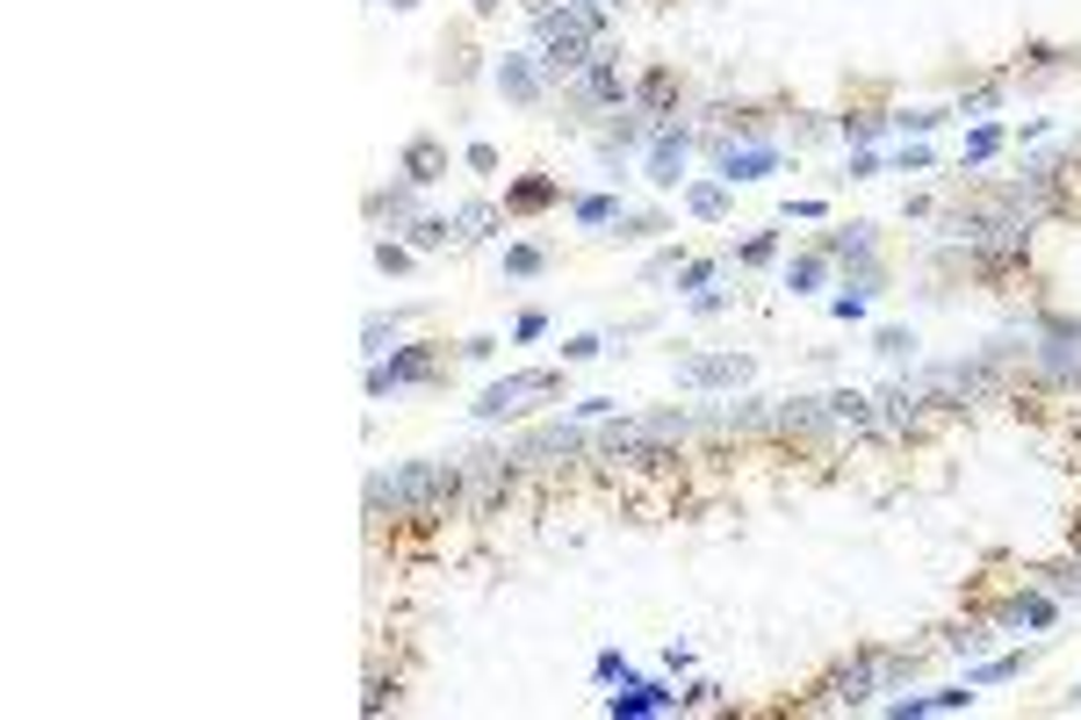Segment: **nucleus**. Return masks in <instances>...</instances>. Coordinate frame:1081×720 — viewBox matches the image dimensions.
Returning <instances> with one entry per match:
<instances>
[{"label":"nucleus","mask_w":1081,"mask_h":720,"mask_svg":"<svg viewBox=\"0 0 1081 720\" xmlns=\"http://www.w3.org/2000/svg\"><path fill=\"white\" fill-rule=\"evenodd\" d=\"M462 498V468L455 462H404L396 476H368V512H390V519H426L447 512Z\"/></svg>","instance_id":"obj_1"},{"label":"nucleus","mask_w":1081,"mask_h":720,"mask_svg":"<svg viewBox=\"0 0 1081 720\" xmlns=\"http://www.w3.org/2000/svg\"><path fill=\"white\" fill-rule=\"evenodd\" d=\"M555 390H563V368H519V375H498L491 390L476 396V418L483 426H498V418L527 411L533 396H555Z\"/></svg>","instance_id":"obj_2"},{"label":"nucleus","mask_w":1081,"mask_h":720,"mask_svg":"<svg viewBox=\"0 0 1081 720\" xmlns=\"http://www.w3.org/2000/svg\"><path fill=\"white\" fill-rule=\"evenodd\" d=\"M686 159H692V130L686 123H656L649 130V173H642V181H649L656 195H678L686 188Z\"/></svg>","instance_id":"obj_3"},{"label":"nucleus","mask_w":1081,"mask_h":720,"mask_svg":"<svg viewBox=\"0 0 1081 720\" xmlns=\"http://www.w3.org/2000/svg\"><path fill=\"white\" fill-rule=\"evenodd\" d=\"M577 108H628L635 102V86H628V72H620V51L613 44H599V58L577 72V94H570Z\"/></svg>","instance_id":"obj_4"},{"label":"nucleus","mask_w":1081,"mask_h":720,"mask_svg":"<svg viewBox=\"0 0 1081 720\" xmlns=\"http://www.w3.org/2000/svg\"><path fill=\"white\" fill-rule=\"evenodd\" d=\"M440 375V346H396L390 360H368V396H390V390H412V382Z\"/></svg>","instance_id":"obj_5"},{"label":"nucleus","mask_w":1081,"mask_h":720,"mask_svg":"<svg viewBox=\"0 0 1081 720\" xmlns=\"http://www.w3.org/2000/svg\"><path fill=\"white\" fill-rule=\"evenodd\" d=\"M714 173L728 181V188L772 181V173H779V144H736V138H721V144H714Z\"/></svg>","instance_id":"obj_6"},{"label":"nucleus","mask_w":1081,"mask_h":720,"mask_svg":"<svg viewBox=\"0 0 1081 720\" xmlns=\"http://www.w3.org/2000/svg\"><path fill=\"white\" fill-rule=\"evenodd\" d=\"M750 375H757L750 353H692V360H678V382H686V390H743Z\"/></svg>","instance_id":"obj_7"},{"label":"nucleus","mask_w":1081,"mask_h":720,"mask_svg":"<svg viewBox=\"0 0 1081 720\" xmlns=\"http://www.w3.org/2000/svg\"><path fill=\"white\" fill-rule=\"evenodd\" d=\"M613 720H649V713H678V685L664 677H628V692H606Z\"/></svg>","instance_id":"obj_8"},{"label":"nucleus","mask_w":1081,"mask_h":720,"mask_svg":"<svg viewBox=\"0 0 1081 720\" xmlns=\"http://www.w3.org/2000/svg\"><path fill=\"white\" fill-rule=\"evenodd\" d=\"M491 80H498V94H505V102H519V108H533L541 94H549V66H541L533 51H505Z\"/></svg>","instance_id":"obj_9"},{"label":"nucleus","mask_w":1081,"mask_h":720,"mask_svg":"<svg viewBox=\"0 0 1081 720\" xmlns=\"http://www.w3.org/2000/svg\"><path fill=\"white\" fill-rule=\"evenodd\" d=\"M440 173H447V144L433 138V130L404 138V152H396V181H412V188H433Z\"/></svg>","instance_id":"obj_10"},{"label":"nucleus","mask_w":1081,"mask_h":720,"mask_svg":"<svg viewBox=\"0 0 1081 720\" xmlns=\"http://www.w3.org/2000/svg\"><path fill=\"white\" fill-rule=\"evenodd\" d=\"M980 699V685L966 677V685H938V692H916V699H887L894 720H923V713H966V706Z\"/></svg>","instance_id":"obj_11"},{"label":"nucleus","mask_w":1081,"mask_h":720,"mask_svg":"<svg viewBox=\"0 0 1081 720\" xmlns=\"http://www.w3.org/2000/svg\"><path fill=\"white\" fill-rule=\"evenodd\" d=\"M541 209H563V181L555 173H519L505 188V217H541Z\"/></svg>","instance_id":"obj_12"},{"label":"nucleus","mask_w":1081,"mask_h":720,"mask_svg":"<svg viewBox=\"0 0 1081 720\" xmlns=\"http://www.w3.org/2000/svg\"><path fill=\"white\" fill-rule=\"evenodd\" d=\"M678 195H686V209H692L700 223H728V209H736V188H728L721 173H714V181H686Z\"/></svg>","instance_id":"obj_13"},{"label":"nucleus","mask_w":1081,"mask_h":720,"mask_svg":"<svg viewBox=\"0 0 1081 720\" xmlns=\"http://www.w3.org/2000/svg\"><path fill=\"white\" fill-rule=\"evenodd\" d=\"M829 275H837V259H829L823 245H807V253H793V259H786V289H793V295H823V289H829Z\"/></svg>","instance_id":"obj_14"},{"label":"nucleus","mask_w":1081,"mask_h":720,"mask_svg":"<svg viewBox=\"0 0 1081 720\" xmlns=\"http://www.w3.org/2000/svg\"><path fill=\"white\" fill-rule=\"evenodd\" d=\"M1002 619H1010V627H1031V635H1046L1053 619H1060V599H1053V591H1016V599L1002 605Z\"/></svg>","instance_id":"obj_15"},{"label":"nucleus","mask_w":1081,"mask_h":720,"mask_svg":"<svg viewBox=\"0 0 1081 720\" xmlns=\"http://www.w3.org/2000/svg\"><path fill=\"white\" fill-rule=\"evenodd\" d=\"M577 446H591L577 426H541V432H527V440L513 446V462H541V454H577Z\"/></svg>","instance_id":"obj_16"},{"label":"nucleus","mask_w":1081,"mask_h":720,"mask_svg":"<svg viewBox=\"0 0 1081 720\" xmlns=\"http://www.w3.org/2000/svg\"><path fill=\"white\" fill-rule=\"evenodd\" d=\"M670 94H678V80H670V66H649V72H642V80H635V108H642V116H649V123L678 116V108H670Z\"/></svg>","instance_id":"obj_17"},{"label":"nucleus","mask_w":1081,"mask_h":720,"mask_svg":"<svg viewBox=\"0 0 1081 720\" xmlns=\"http://www.w3.org/2000/svg\"><path fill=\"white\" fill-rule=\"evenodd\" d=\"M505 281H533V275H549L555 267V245H541V239H519V245H505Z\"/></svg>","instance_id":"obj_18"},{"label":"nucleus","mask_w":1081,"mask_h":720,"mask_svg":"<svg viewBox=\"0 0 1081 720\" xmlns=\"http://www.w3.org/2000/svg\"><path fill=\"white\" fill-rule=\"evenodd\" d=\"M823 253L865 267V259H879V239H873V223H843V231H829V239H823Z\"/></svg>","instance_id":"obj_19"},{"label":"nucleus","mask_w":1081,"mask_h":720,"mask_svg":"<svg viewBox=\"0 0 1081 720\" xmlns=\"http://www.w3.org/2000/svg\"><path fill=\"white\" fill-rule=\"evenodd\" d=\"M779 432H801V440H815V432H829L837 418H829V404H807V396H793L786 411H772Z\"/></svg>","instance_id":"obj_20"},{"label":"nucleus","mask_w":1081,"mask_h":720,"mask_svg":"<svg viewBox=\"0 0 1081 720\" xmlns=\"http://www.w3.org/2000/svg\"><path fill=\"white\" fill-rule=\"evenodd\" d=\"M498 223H505V209H498V202H462V209H455V245H476V239H491Z\"/></svg>","instance_id":"obj_21"},{"label":"nucleus","mask_w":1081,"mask_h":720,"mask_svg":"<svg viewBox=\"0 0 1081 720\" xmlns=\"http://www.w3.org/2000/svg\"><path fill=\"white\" fill-rule=\"evenodd\" d=\"M412 195H418L412 181H396V188H376V195H368V217H376V223L390 217L396 231H404V223H412Z\"/></svg>","instance_id":"obj_22"},{"label":"nucleus","mask_w":1081,"mask_h":720,"mask_svg":"<svg viewBox=\"0 0 1081 720\" xmlns=\"http://www.w3.org/2000/svg\"><path fill=\"white\" fill-rule=\"evenodd\" d=\"M620 195H570V217L577 223H591V231H606V223H620Z\"/></svg>","instance_id":"obj_23"},{"label":"nucleus","mask_w":1081,"mask_h":720,"mask_svg":"<svg viewBox=\"0 0 1081 720\" xmlns=\"http://www.w3.org/2000/svg\"><path fill=\"white\" fill-rule=\"evenodd\" d=\"M1024 670H1031V649H1016V655H988V663H974L966 677H974V685H1010V677H1024Z\"/></svg>","instance_id":"obj_24"},{"label":"nucleus","mask_w":1081,"mask_h":720,"mask_svg":"<svg viewBox=\"0 0 1081 720\" xmlns=\"http://www.w3.org/2000/svg\"><path fill=\"white\" fill-rule=\"evenodd\" d=\"M404 231H412V239H404V245H412V253H440V245L455 239V217H412V223H404Z\"/></svg>","instance_id":"obj_25"},{"label":"nucleus","mask_w":1081,"mask_h":720,"mask_svg":"<svg viewBox=\"0 0 1081 720\" xmlns=\"http://www.w3.org/2000/svg\"><path fill=\"white\" fill-rule=\"evenodd\" d=\"M1002 144H1010V130H1002V123H974V130H966V166H988Z\"/></svg>","instance_id":"obj_26"},{"label":"nucleus","mask_w":1081,"mask_h":720,"mask_svg":"<svg viewBox=\"0 0 1081 720\" xmlns=\"http://www.w3.org/2000/svg\"><path fill=\"white\" fill-rule=\"evenodd\" d=\"M829 404V418H837V426H873V396H859V390H837V396H823Z\"/></svg>","instance_id":"obj_27"},{"label":"nucleus","mask_w":1081,"mask_h":720,"mask_svg":"<svg viewBox=\"0 0 1081 720\" xmlns=\"http://www.w3.org/2000/svg\"><path fill=\"white\" fill-rule=\"evenodd\" d=\"M779 245H786V231H757L750 245H736V267H772Z\"/></svg>","instance_id":"obj_28"},{"label":"nucleus","mask_w":1081,"mask_h":720,"mask_svg":"<svg viewBox=\"0 0 1081 720\" xmlns=\"http://www.w3.org/2000/svg\"><path fill=\"white\" fill-rule=\"evenodd\" d=\"M873 353H879V360H909V353H916V332H909V325H879V332H873Z\"/></svg>","instance_id":"obj_29"},{"label":"nucleus","mask_w":1081,"mask_h":720,"mask_svg":"<svg viewBox=\"0 0 1081 720\" xmlns=\"http://www.w3.org/2000/svg\"><path fill=\"white\" fill-rule=\"evenodd\" d=\"M635 426L649 432V440H686L692 418H686V411H649V418H635Z\"/></svg>","instance_id":"obj_30"},{"label":"nucleus","mask_w":1081,"mask_h":720,"mask_svg":"<svg viewBox=\"0 0 1081 720\" xmlns=\"http://www.w3.org/2000/svg\"><path fill=\"white\" fill-rule=\"evenodd\" d=\"M887 123L901 130V138H930V130L944 123V108H901V116H887Z\"/></svg>","instance_id":"obj_31"},{"label":"nucleus","mask_w":1081,"mask_h":720,"mask_svg":"<svg viewBox=\"0 0 1081 720\" xmlns=\"http://www.w3.org/2000/svg\"><path fill=\"white\" fill-rule=\"evenodd\" d=\"M412 245H404V239H376V267H382V275H412Z\"/></svg>","instance_id":"obj_32"},{"label":"nucleus","mask_w":1081,"mask_h":720,"mask_svg":"<svg viewBox=\"0 0 1081 720\" xmlns=\"http://www.w3.org/2000/svg\"><path fill=\"white\" fill-rule=\"evenodd\" d=\"M714 275H721V259H686V267H678L670 281H678V295H700V289H706Z\"/></svg>","instance_id":"obj_33"},{"label":"nucleus","mask_w":1081,"mask_h":720,"mask_svg":"<svg viewBox=\"0 0 1081 720\" xmlns=\"http://www.w3.org/2000/svg\"><path fill=\"white\" fill-rule=\"evenodd\" d=\"M865 310H873V295H859V289L829 295V317H837V325H865Z\"/></svg>","instance_id":"obj_34"},{"label":"nucleus","mask_w":1081,"mask_h":720,"mask_svg":"<svg viewBox=\"0 0 1081 720\" xmlns=\"http://www.w3.org/2000/svg\"><path fill=\"white\" fill-rule=\"evenodd\" d=\"M599 353H606L599 332H577V339H563V368H584V360H599Z\"/></svg>","instance_id":"obj_35"},{"label":"nucleus","mask_w":1081,"mask_h":720,"mask_svg":"<svg viewBox=\"0 0 1081 720\" xmlns=\"http://www.w3.org/2000/svg\"><path fill=\"white\" fill-rule=\"evenodd\" d=\"M887 130H894L887 116H843V138L851 144H873V138H887Z\"/></svg>","instance_id":"obj_36"},{"label":"nucleus","mask_w":1081,"mask_h":720,"mask_svg":"<svg viewBox=\"0 0 1081 720\" xmlns=\"http://www.w3.org/2000/svg\"><path fill=\"white\" fill-rule=\"evenodd\" d=\"M591 677H599V685H628V677H635V663H628V655H613V649H606L599 663H591Z\"/></svg>","instance_id":"obj_37"},{"label":"nucleus","mask_w":1081,"mask_h":720,"mask_svg":"<svg viewBox=\"0 0 1081 720\" xmlns=\"http://www.w3.org/2000/svg\"><path fill=\"white\" fill-rule=\"evenodd\" d=\"M541 332H549V310H519V317H513V339L519 346H533Z\"/></svg>","instance_id":"obj_38"},{"label":"nucleus","mask_w":1081,"mask_h":720,"mask_svg":"<svg viewBox=\"0 0 1081 720\" xmlns=\"http://www.w3.org/2000/svg\"><path fill=\"white\" fill-rule=\"evenodd\" d=\"M996 102H1002V80H988V86H974V94L959 102V116H988Z\"/></svg>","instance_id":"obj_39"},{"label":"nucleus","mask_w":1081,"mask_h":720,"mask_svg":"<svg viewBox=\"0 0 1081 720\" xmlns=\"http://www.w3.org/2000/svg\"><path fill=\"white\" fill-rule=\"evenodd\" d=\"M678 267H686V253H678V245H664V253L642 267V281H664V275H678Z\"/></svg>","instance_id":"obj_40"},{"label":"nucleus","mask_w":1081,"mask_h":720,"mask_svg":"<svg viewBox=\"0 0 1081 720\" xmlns=\"http://www.w3.org/2000/svg\"><path fill=\"white\" fill-rule=\"evenodd\" d=\"M462 166H469V173H498V144H483V138H476V144L462 152Z\"/></svg>","instance_id":"obj_41"},{"label":"nucleus","mask_w":1081,"mask_h":720,"mask_svg":"<svg viewBox=\"0 0 1081 720\" xmlns=\"http://www.w3.org/2000/svg\"><path fill=\"white\" fill-rule=\"evenodd\" d=\"M930 166V144H901V152H894V173H923Z\"/></svg>","instance_id":"obj_42"},{"label":"nucleus","mask_w":1081,"mask_h":720,"mask_svg":"<svg viewBox=\"0 0 1081 720\" xmlns=\"http://www.w3.org/2000/svg\"><path fill=\"white\" fill-rule=\"evenodd\" d=\"M721 310H728V295H721V289H700V295H692V317H721Z\"/></svg>","instance_id":"obj_43"},{"label":"nucleus","mask_w":1081,"mask_h":720,"mask_svg":"<svg viewBox=\"0 0 1081 720\" xmlns=\"http://www.w3.org/2000/svg\"><path fill=\"white\" fill-rule=\"evenodd\" d=\"M823 217H829L823 202H786V223H823Z\"/></svg>","instance_id":"obj_44"},{"label":"nucleus","mask_w":1081,"mask_h":720,"mask_svg":"<svg viewBox=\"0 0 1081 720\" xmlns=\"http://www.w3.org/2000/svg\"><path fill=\"white\" fill-rule=\"evenodd\" d=\"M664 670H670V677H678V670H692V649H686V641H670V649H664Z\"/></svg>","instance_id":"obj_45"},{"label":"nucleus","mask_w":1081,"mask_h":720,"mask_svg":"<svg viewBox=\"0 0 1081 720\" xmlns=\"http://www.w3.org/2000/svg\"><path fill=\"white\" fill-rule=\"evenodd\" d=\"M952 649L974 655V649H988V635H980V627H959V635H952Z\"/></svg>","instance_id":"obj_46"},{"label":"nucleus","mask_w":1081,"mask_h":720,"mask_svg":"<svg viewBox=\"0 0 1081 720\" xmlns=\"http://www.w3.org/2000/svg\"><path fill=\"white\" fill-rule=\"evenodd\" d=\"M879 173V152H851V181H873Z\"/></svg>","instance_id":"obj_47"},{"label":"nucleus","mask_w":1081,"mask_h":720,"mask_svg":"<svg viewBox=\"0 0 1081 720\" xmlns=\"http://www.w3.org/2000/svg\"><path fill=\"white\" fill-rule=\"evenodd\" d=\"M469 8H476V15H498V8H505V0H469Z\"/></svg>","instance_id":"obj_48"},{"label":"nucleus","mask_w":1081,"mask_h":720,"mask_svg":"<svg viewBox=\"0 0 1081 720\" xmlns=\"http://www.w3.org/2000/svg\"><path fill=\"white\" fill-rule=\"evenodd\" d=\"M382 8H418V0H382Z\"/></svg>","instance_id":"obj_49"},{"label":"nucleus","mask_w":1081,"mask_h":720,"mask_svg":"<svg viewBox=\"0 0 1081 720\" xmlns=\"http://www.w3.org/2000/svg\"><path fill=\"white\" fill-rule=\"evenodd\" d=\"M1067 699H1074V706H1081V685H1074V692H1067Z\"/></svg>","instance_id":"obj_50"}]
</instances>
